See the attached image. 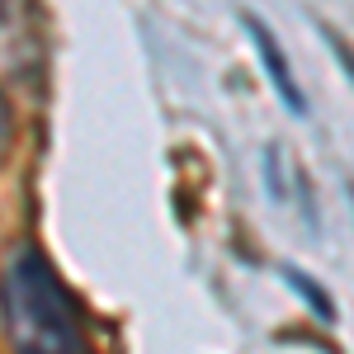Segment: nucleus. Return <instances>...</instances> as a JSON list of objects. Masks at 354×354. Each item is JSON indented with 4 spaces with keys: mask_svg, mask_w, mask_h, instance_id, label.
Wrapping results in <instances>:
<instances>
[{
    "mask_svg": "<svg viewBox=\"0 0 354 354\" xmlns=\"http://www.w3.org/2000/svg\"><path fill=\"white\" fill-rule=\"evenodd\" d=\"M0 322L15 354H95L76 293L38 245H10L0 265Z\"/></svg>",
    "mask_w": 354,
    "mask_h": 354,
    "instance_id": "obj_1",
    "label": "nucleus"
},
{
    "mask_svg": "<svg viewBox=\"0 0 354 354\" xmlns=\"http://www.w3.org/2000/svg\"><path fill=\"white\" fill-rule=\"evenodd\" d=\"M241 24L245 33H250V43H255V53H260V62H265V76H270L274 95L288 104V113H307V100H302L298 81H293V71H288V57H283V48H279V38L270 33V24L260 19V15H250V10H241Z\"/></svg>",
    "mask_w": 354,
    "mask_h": 354,
    "instance_id": "obj_2",
    "label": "nucleus"
},
{
    "mask_svg": "<svg viewBox=\"0 0 354 354\" xmlns=\"http://www.w3.org/2000/svg\"><path fill=\"white\" fill-rule=\"evenodd\" d=\"M283 279H288V283L298 288V293H302V302H307V307H312V312H317L322 322H335V302L326 298V288H322L317 279H307V274H302V270H293V265L283 270Z\"/></svg>",
    "mask_w": 354,
    "mask_h": 354,
    "instance_id": "obj_3",
    "label": "nucleus"
},
{
    "mask_svg": "<svg viewBox=\"0 0 354 354\" xmlns=\"http://www.w3.org/2000/svg\"><path fill=\"white\" fill-rule=\"evenodd\" d=\"M322 38L330 43V53L340 57V66H345V76L354 81V48H350V43H345V38H340V33H335L330 24H322Z\"/></svg>",
    "mask_w": 354,
    "mask_h": 354,
    "instance_id": "obj_4",
    "label": "nucleus"
},
{
    "mask_svg": "<svg viewBox=\"0 0 354 354\" xmlns=\"http://www.w3.org/2000/svg\"><path fill=\"white\" fill-rule=\"evenodd\" d=\"M10 133H15V113H10V100L0 95V156L10 151Z\"/></svg>",
    "mask_w": 354,
    "mask_h": 354,
    "instance_id": "obj_5",
    "label": "nucleus"
},
{
    "mask_svg": "<svg viewBox=\"0 0 354 354\" xmlns=\"http://www.w3.org/2000/svg\"><path fill=\"white\" fill-rule=\"evenodd\" d=\"M350 198H354V185H350Z\"/></svg>",
    "mask_w": 354,
    "mask_h": 354,
    "instance_id": "obj_6",
    "label": "nucleus"
},
{
    "mask_svg": "<svg viewBox=\"0 0 354 354\" xmlns=\"http://www.w3.org/2000/svg\"><path fill=\"white\" fill-rule=\"evenodd\" d=\"M0 10H5V0H0Z\"/></svg>",
    "mask_w": 354,
    "mask_h": 354,
    "instance_id": "obj_7",
    "label": "nucleus"
}]
</instances>
